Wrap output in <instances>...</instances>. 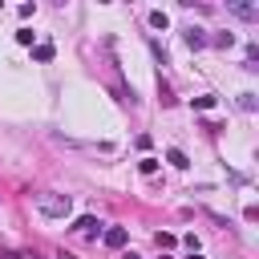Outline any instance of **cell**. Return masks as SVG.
Masks as SVG:
<instances>
[{
	"label": "cell",
	"instance_id": "6da1fadb",
	"mask_svg": "<svg viewBox=\"0 0 259 259\" xmlns=\"http://www.w3.org/2000/svg\"><path fill=\"white\" fill-rule=\"evenodd\" d=\"M36 210L45 219H65L73 210V202H69V194H36Z\"/></svg>",
	"mask_w": 259,
	"mask_h": 259
},
{
	"label": "cell",
	"instance_id": "7a4b0ae2",
	"mask_svg": "<svg viewBox=\"0 0 259 259\" xmlns=\"http://www.w3.org/2000/svg\"><path fill=\"white\" fill-rule=\"evenodd\" d=\"M101 239H105L109 251H121V247L130 243V231H125V227H109V231H101Z\"/></svg>",
	"mask_w": 259,
	"mask_h": 259
},
{
	"label": "cell",
	"instance_id": "3957f363",
	"mask_svg": "<svg viewBox=\"0 0 259 259\" xmlns=\"http://www.w3.org/2000/svg\"><path fill=\"white\" fill-rule=\"evenodd\" d=\"M77 231H81L85 239H97V235H101V223H97L93 214H85V219H77Z\"/></svg>",
	"mask_w": 259,
	"mask_h": 259
},
{
	"label": "cell",
	"instance_id": "277c9868",
	"mask_svg": "<svg viewBox=\"0 0 259 259\" xmlns=\"http://www.w3.org/2000/svg\"><path fill=\"white\" fill-rule=\"evenodd\" d=\"M182 40H186L190 49H202V45H206V28H186V36H182Z\"/></svg>",
	"mask_w": 259,
	"mask_h": 259
},
{
	"label": "cell",
	"instance_id": "5b68a950",
	"mask_svg": "<svg viewBox=\"0 0 259 259\" xmlns=\"http://www.w3.org/2000/svg\"><path fill=\"white\" fill-rule=\"evenodd\" d=\"M235 8V16H243V20H259V8L255 4H231Z\"/></svg>",
	"mask_w": 259,
	"mask_h": 259
},
{
	"label": "cell",
	"instance_id": "8992f818",
	"mask_svg": "<svg viewBox=\"0 0 259 259\" xmlns=\"http://www.w3.org/2000/svg\"><path fill=\"white\" fill-rule=\"evenodd\" d=\"M166 162H170V166H178V170H186V166H190L182 150H166Z\"/></svg>",
	"mask_w": 259,
	"mask_h": 259
},
{
	"label": "cell",
	"instance_id": "52a82bcc",
	"mask_svg": "<svg viewBox=\"0 0 259 259\" xmlns=\"http://www.w3.org/2000/svg\"><path fill=\"white\" fill-rule=\"evenodd\" d=\"M32 57H36V61H53V45H36Z\"/></svg>",
	"mask_w": 259,
	"mask_h": 259
},
{
	"label": "cell",
	"instance_id": "ba28073f",
	"mask_svg": "<svg viewBox=\"0 0 259 259\" xmlns=\"http://www.w3.org/2000/svg\"><path fill=\"white\" fill-rule=\"evenodd\" d=\"M154 243H158V247H174V243H178V239H174V235H170V231H158V235H154Z\"/></svg>",
	"mask_w": 259,
	"mask_h": 259
},
{
	"label": "cell",
	"instance_id": "9c48e42d",
	"mask_svg": "<svg viewBox=\"0 0 259 259\" xmlns=\"http://www.w3.org/2000/svg\"><path fill=\"white\" fill-rule=\"evenodd\" d=\"M138 170H142V174H154V170H158V158H142Z\"/></svg>",
	"mask_w": 259,
	"mask_h": 259
},
{
	"label": "cell",
	"instance_id": "30bf717a",
	"mask_svg": "<svg viewBox=\"0 0 259 259\" xmlns=\"http://www.w3.org/2000/svg\"><path fill=\"white\" fill-rule=\"evenodd\" d=\"M150 24L154 28H166V12H150Z\"/></svg>",
	"mask_w": 259,
	"mask_h": 259
},
{
	"label": "cell",
	"instance_id": "8fae6325",
	"mask_svg": "<svg viewBox=\"0 0 259 259\" xmlns=\"http://www.w3.org/2000/svg\"><path fill=\"white\" fill-rule=\"evenodd\" d=\"M214 45H223V49H231V45H235V36H231V32H219V36H214Z\"/></svg>",
	"mask_w": 259,
	"mask_h": 259
},
{
	"label": "cell",
	"instance_id": "7c38bea8",
	"mask_svg": "<svg viewBox=\"0 0 259 259\" xmlns=\"http://www.w3.org/2000/svg\"><path fill=\"white\" fill-rule=\"evenodd\" d=\"M194 109H214V97H194Z\"/></svg>",
	"mask_w": 259,
	"mask_h": 259
},
{
	"label": "cell",
	"instance_id": "4fadbf2b",
	"mask_svg": "<svg viewBox=\"0 0 259 259\" xmlns=\"http://www.w3.org/2000/svg\"><path fill=\"white\" fill-rule=\"evenodd\" d=\"M190 259H202V255H198V251H190Z\"/></svg>",
	"mask_w": 259,
	"mask_h": 259
},
{
	"label": "cell",
	"instance_id": "5bb4252c",
	"mask_svg": "<svg viewBox=\"0 0 259 259\" xmlns=\"http://www.w3.org/2000/svg\"><path fill=\"white\" fill-rule=\"evenodd\" d=\"M125 259H138V255H125Z\"/></svg>",
	"mask_w": 259,
	"mask_h": 259
}]
</instances>
